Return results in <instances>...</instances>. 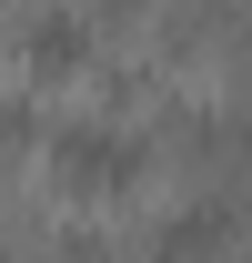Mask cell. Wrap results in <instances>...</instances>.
Wrapping results in <instances>:
<instances>
[{
  "label": "cell",
  "instance_id": "obj_3",
  "mask_svg": "<svg viewBox=\"0 0 252 263\" xmlns=\"http://www.w3.org/2000/svg\"><path fill=\"white\" fill-rule=\"evenodd\" d=\"M222 233H232V202H222V193H202V202H182L172 223H152V263H202Z\"/></svg>",
  "mask_w": 252,
  "mask_h": 263
},
{
  "label": "cell",
  "instance_id": "obj_1",
  "mask_svg": "<svg viewBox=\"0 0 252 263\" xmlns=\"http://www.w3.org/2000/svg\"><path fill=\"white\" fill-rule=\"evenodd\" d=\"M40 152H51V182H61V193H121V182H141V162H152L141 132H111V122H61Z\"/></svg>",
  "mask_w": 252,
  "mask_h": 263
},
{
  "label": "cell",
  "instance_id": "obj_5",
  "mask_svg": "<svg viewBox=\"0 0 252 263\" xmlns=\"http://www.w3.org/2000/svg\"><path fill=\"white\" fill-rule=\"evenodd\" d=\"M91 10H111V21H131V10H141V0H91Z\"/></svg>",
  "mask_w": 252,
  "mask_h": 263
},
{
  "label": "cell",
  "instance_id": "obj_4",
  "mask_svg": "<svg viewBox=\"0 0 252 263\" xmlns=\"http://www.w3.org/2000/svg\"><path fill=\"white\" fill-rule=\"evenodd\" d=\"M31 132H51V122H40L31 101H20L10 81H0V162H10V152H31Z\"/></svg>",
  "mask_w": 252,
  "mask_h": 263
},
{
  "label": "cell",
  "instance_id": "obj_2",
  "mask_svg": "<svg viewBox=\"0 0 252 263\" xmlns=\"http://www.w3.org/2000/svg\"><path fill=\"white\" fill-rule=\"evenodd\" d=\"M10 61L31 81H71V71H91V21L81 10H20L10 21Z\"/></svg>",
  "mask_w": 252,
  "mask_h": 263
}]
</instances>
